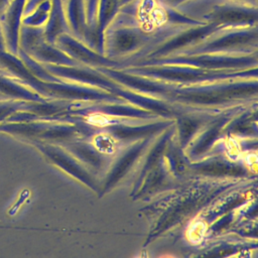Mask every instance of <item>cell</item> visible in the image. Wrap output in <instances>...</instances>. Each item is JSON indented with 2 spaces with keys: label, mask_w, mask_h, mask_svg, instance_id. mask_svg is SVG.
Here are the masks:
<instances>
[{
  "label": "cell",
  "mask_w": 258,
  "mask_h": 258,
  "mask_svg": "<svg viewBox=\"0 0 258 258\" xmlns=\"http://www.w3.org/2000/svg\"><path fill=\"white\" fill-rule=\"evenodd\" d=\"M26 0H10L0 14V25L4 35L6 50L18 54L19 33Z\"/></svg>",
  "instance_id": "6da1fadb"
},
{
  "label": "cell",
  "mask_w": 258,
  "mask_h": 258,
  "mask_svg": "<svg viewBox=\"0 0 258 258\" xmlns=\"http://www.w3.org/2000/svg\"><path fill=\"white\" fill-rule=\"evenodd\" d=\"M0 94L5 99H25L29 92L22 88L12 77L0 72Z\"/></svg>",
  "instance_id": "7a4b0ae2"
},
{
  "label": "cell",
  "mask_w": 258,
  "mask_h": 258,
  "mask_svg": "<svg viewBox=\"0 0 258 258\" xmlns=\"http://www.w3.org/2000/svg\"><path fill=\"white\" fill-rule=\"evenodd\" d=\"M93 145L103 154H113L117 147L115 138L107 133H101L93 138Z\"/></svg>",
  "instance_id": "3957f363"
},
{
  "label": "cell",
  "mask_w": 258,
  "mask_h": 258,
  "mask_svg": "<svg viewBox=\"0 0 258 258\" xmlns=\"http://www.w3.org/2000/svg\"><path fill=\"white\" fill-rule=\"evenodd\" d=\"M207 231V225L203 221H196L186 230V239L191 244H199L204 239Z\"/></svg>",
  "instance_id": "277c9868"
},
{
  "label": "cell",
  "mask_w": 258,
  "mask_h": 258,
  "mask_svg": "<svg viewBox=\"0 0 258 258\" xmlns=\"http://www.w3.org/2000/svg\"><path fill=\"white\" fill-rule=\"evenodd\" d=\"M23 105L15 100H0V124L5 122L11 115L18 112Z\"/></svg>",
  "instance_id": "5b68a950"
},
{
  "label": "cell",
  "mask_w": 258,
  "mask_h": 258,
  "mask_svg": "<svg viewBox=\"0 0 258 258\" xmlns=\"http://www.w3.org/2000/svg\"><path fill=\"white\" fill-rule=\"evenodd\" d=\"M226 149H227V154L230 158L232 159H237L241 154V148L239 143L233 139V138H228L226 141Z\"/></svg>",
  "instance_id": "8992f818"
},
{
  "label": "cell",
  "mask_w": 258,
  "mask_h": 258,
  "mask_svg": "<svg viewBox=\"0 0 258 258\" xmlns=\"http://www.w3.org/2000/svg\"><path fill=\"white\" fill-rule=\"evenodd\" d=\"M87 122L89 124H92V125H95V126L103 127V126H107V125L111 124L112 121L107 116H105L103 114L94 113V114H91L90 116H88Z\"/></svg>",
  "instance_id": "52a82bcc"
},
{
  "label": "cell",
  "mask_w": 258,
  "mask_h": 258,
  "mask_svg": "<svg viewBox=\"0 0 258 258\" xmlns=\"http://www.w3.org/2000/svg\"><path fill=\"white\" fill-rule=\"evenodd\" d=\"M245 163L248 165V167L250 169H253L254 171H256L257 168V156L255 153H249L245 156L244 158Z\"/></svg>",
  "instance_id": "ba28073f"
},
{
  "label": "cell",
  "mask_w": 258,
  "mask_h": 258,
  "mask_svg": "<svg viewBox=\"0 0 258 258\" xmlns=\"http://www.w3.org/2000/svg\"><path fill=\"white\" fill-rule=\"evenodd\" d=\"M0 49H6L5 47V41H4V35H3V31L0 25Z\"/></svg>",
  "instance_id": "9c48e42d"
},
{
  "label": "cell",
  "mask_w": 258,
  "mask_h": 258,
  "mask_svg": "<svg viewBox=\"0 0 258 258\" xmlns=\"http://www.w3.org/2000/svg\"><path fill=\"white\" fill-rule=\"evenodd\" d=\"M10 0H0V14L2 13V11L4 10V8L6 7V5L9 3Z\"/></svg>",
  "instance_id": "30bf717a"
},
{
  "label": "cell",
  "mask_w": 258,
  "mask_h": 258,
  "mask_svg": "<svg viewBox=\"0 0 258 258\" xmlns=\"http://www.w3.org/2000/svg\"><path fill=\"white\" fill-rule=\"evenodd\" d=\"M0 100H7V99H5V98L0 94Z\"/></svg>",
  "instance_id": "8fae6325"
}]
</instances>
